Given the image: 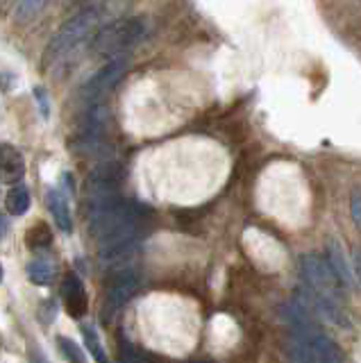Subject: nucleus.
I'll return each instance as SVG.
<instances>
[{
  "instance_id": "nucleus-24",
  "label": "nucleus",
  "mask_w": 361,
  "mask_h": 363,
  "mask_svg": "<svg viewBox=\"0 0 361 363\" xmlns=\"http://www.w3.org/2000/svg\"><path fill=\"white\" fill-rule=\"evenodd\" d=\"M191 363H211V361H207V359H198V361H191Z\"/></svg>"
},
{
  "instance_id": "nucleus-4",
  "label": "nucleus",
  "mask_w": 361,
  "mask_h": 363,
  "mask_svg": "<svg viewBox=\"0 0 361 363\" xmlns=\"http://www.w3.org/2000/svg\"><path fill=\"white\" fill-rule=\"evenodd\" d=\"M128 68V55L123 57H114V60H107V64L100 68L96 75H91V79L82 86L80 96L87 105H94V102L103 100L111 89L118 84V79L123 77Z\"/></svg>"
},
{
  "instance_id": "nucleus-18",
  "label": "nucleus",
  "mask_w": 361,
  "mask_h": 363,
  "mask_svg": "<svg viewBox=\"0 0 361 363\" xmlns=\"http://www.w3.org/2000/svg\"><path fill=\"white\" fill-rule=\"evenodd\" d=\"M352 220H355V225L359 227L361 225V198H359V191H355L352 193Z\"/></svg>"
},
{
  "instance_id": "nucleus-21",
  "label": "nucleus",
  "mask_w": 361,
  "mask_h": 363,
  "mask_svg": "<svg viewBox=\"0 0 361 363\" xmlns=\"http://www.w3.org/2000/svg\"><path fill=\"white\" fill-rule=\"evenodd\" d=\"M37 100L41 102V111H43V116H48V105H46V94H43L41 89H37Z\"/></svg>"
},
{
  "instance_id": "nucleus-11",
  "label": "nucleus",
  "mask_w": 361,
  "mask_h": 363,
  "mask_svg": "<svg viewBox=\"0 0 361 363\" xmlns=\"http://www.w3.org/2000/svg\"><path fill=\"white\" fill-rule=\"evenodd\" d=\"M28 277L37 286H50L55 279V268L50 259H32L28 264Z\"/></svg>"
},
{
  "instance_id": "nucleus-1",
  "label": "nucleus",
  "mask_w": 361,
  "mask_h": 363,
  "mask_svg": "<svg viewBox=\"0 0 361 363\" xmlns=\"http://www.w3.org/2000/svg\"><path fill=\"white\" fill-rule=\"evenodd\" d=\"M100 18H103V9L98 5H87L80 11H75V14L60 28V32L50 39L46 50H43V60H41L43 71H48L50 66H57L60 62H64L66 57L80 48L82 41L100 23Z\"/></svg>"
},
{
  "instance_id": "nucleus-13",
  "label": "nucleus",
  "mask_w": 361,
  "mask_h": 363,
  "mask_svg": "<svg viewBox=\"0 0 361 363\" xmlns=\"http://www.w3.org/2000/svg\"><path fill=\"white\" fill-rule=\"evenodd\" d=\"M5 207L12 216H23L30 209V191L26 186L9 189L7 198H5Z\"/></svg>"
},
{
  "instance_id": "nucleus-15",
  "label": "nucleus",
  "mask_w": 361,
  "mask_h": 363,
  "mask_svg": "<svg viewBox=\"0 0 361 363\" xmlns=\"http://www.w3.org/2000/svg\"><path fill=\"white\" fill-rule=\"evenodd\" d=\"M46 3H48V0H18L16 11H14L16 23H28V21H32L43 7H46Z\"/></svg>"
},
{
  "instance_id": "nucleus-17",
  "label": "nucleus",
  "mask_w": 361,
  "mask_h": 363,
  "mask_svg": "<svg viewBox=\"0 0 361 363\" xmlns=\"http://www.w3.org/2000/svg\"><path fill=\"white\" fill-rule=\"evenodd\" d=\"M141 352L134 347L126 336H118V363H139Z\"/></svg>"
},
{
  "instance_id": "nucleus-23",
  "label": "nucleus",
  "mask_w": 361,
  "mask_h": 363,
  "mask_svg": "<svg viewBox=\"0 0 361 363\" xmlns=\"http://www.w3.org/2000/svg\"><path fill=\"white\" fill-rule=\"evenodd\" d=\"M89 0H66V5L69 7H75V5H87Z\"/></svg>"
},
{
  "instance_id": "nucleus-19",
  "label": "nucleus",
  "mask_w": 361,
  "mask_h": 363,
  "mask_svg": "<svg viewBox=\"0 0 361 363\" xmlns=\"http://www.w3.org/2000/svg\"><path fill=\"white\" fill-rule=\"evenodd\" d=\"M28 357H30V363H50L48 357L43 354V350H39V347H30Z\"/></svg>"
},
{
  "instance_id": "nucleus-3",
  "label": "nucleus",
  "mask_w": 361,
  "mask_h": 363,
  "mask_svg": "<svg viewBox=\"0 0 361 363\" xmlns=\"http://www.w3.org/2000/svg\"><path fill=\"white\" fill-rule=\"evenodd\" d=\"M300 264H302V277L311 286V295L341 302V298H338V279L334 277V272L327 266L325 259L309 252V255H302Z\"/></svg>"
},
{
  "instance_id": "nucleus-22",
  "label": "nucleus",
  "mask_w": 361,
  "mask_h": 363,
  "mask_svg": "<svg viewBox=\"0 0 361 363\" xmlns=\"http://www.w3.org/2000/svg\"><path fill=\"white\" fill-rule=\"evenodd\" d=\"M5 232H7V220L3 218V216H0V238L5 236Z\"/></svg>"
},
{
  "instance_id": "nucleus-9",
  "label": "nucleus",
  "mask_w": 361,
  "mask_h": 363,
  "mask_svg": "<svg viewBox=\"0 0 361 363\" xmlns=\"http://www.w3.org/2000/svg\"><path fill=\"white\" fill-rule=\"evenodd\" d=\"M327 266L332 268L338 284H343V286H357L352 268H350L343 247H341V243L336 241V238H330V243H327Z\"/></svg>"
},
{
  "instance_id": "nucleus-7",
  "label": "nucleus",
  "mask_w": 361,
  "mask_h": 363,
  "mask_svg": "<svg viewBox=\"0 0 361 363\" xmlns=\"http://www.w3.org/2000/svg\"><path fill=\"white\" fill-rule=\"evenodd\" d=\"M62 300L66 306V313L71 318H75V320L84 318V313L89 309V298H87L82 279L77 277L75 272H66L62 279Z\"/></svg>"
},
{
  "instance_id": "nucleus-6",
  "label": "nucleus",
  "mask_w": 361,
  "mask_h": 363,
  "mask_svg": "<svg viewBox=\"0 0 361 363\" xmlns=\"http://www.w3.org/2000/svg\"><path fill=\"white\" fill-rule=\"evenodd\" d=\"M126 177V170L118 162H105L96 166L87 177V193L91 196H109V193H118V184Z\"/></svg>"
},
{
  "instance_id": "nucleus-12",
  "label": "nucleus",
  "mask_w": 361,
  "mask_h": 363,
  "mask_svg": "<svg viewBox=\"0 0 361 363\" xmlns=\"http://www.w3.org/2000/svg\"><path fill=\"white\" fill-rule=\"evenodd\" d=\"M52 243V230L48 227V223H35L30 227V230L26 232V245L30 250H41V247H48Z\"/></svg>"
},
{
  "instance_id": "nucleus-20",
  "label": "nucleus",
  "mask_w": 361,
  "mask_h": 363,
  "mask_svg": "<svg viewBox=\"0 0 361 363\" xmlns=\"http://www.w3.org/2000/svg\"><path fill=\"white\" fill-rule=\"evenodd\" d=\"M139 363H162V359L157 357V354H145V352H141V357H139Z\"/></svg>"
},
{
  "instance_id": "nucleus-5",
  "label": "nucleus",
  "mask_w": 361,
  "mask_h": 363,
  "mask_svg": "<svg viewBox=\"0 0 361 363\" xmlns=\"http://www.w3.org/2000/svg\"><path fill=\"white\" fill-rule=\"evenodd\" d=\"M139 289V275L137 270L126 266L121 270H114V275L109 277L107 286H105V309L107 311H118L121 306H126L130 298Z\"/></svg>"
},
{
  "instance_id": "nucleus-10",
  "label": "nucleus",
  "mask_w": 361,
  "mask_h": 363,
  "mask_svg": "<svg viewBox=\"0 0 361 363\" xmlns=\"http://www.w3.org/2000/svg\"><path fill=\"white\" fill-rule=\"evenodd\" d=\"M46 204H48V211L52 213L55 223H57V230H62L64 234H71L73 232V218H71V207H69V200L60 191V189H50L48 196H46Z\"/></svg>"
},
{
  "instance_id": "nucleus-8",
  "label": "nucleus",
  "mask_w": 361,
  "mask_h": 363,
  "mask_svg": "<svg viewBox=\"0 0 361 363\" xmlns=\"http://www.w3.org/2000/svg\"><path fill=\"white\" fill-rule=\"evenodd\" d=\"M26 175V159L14 145L0 143V179L5 184H16Z\"/></svg>"
},
{
  "instance_id": "nucleus-25",
  "label": "nucleus",
  "mask_w": 361,
  "mask_h": 363,
  "mask_svg": "<svg viewBox=\"0 0 361 363\" xmlns=\"http://www.w3.org/2000/svg\"><path fill=\"white\" fill-rule=\"evenodd\" d=\"M0 281H3V266H0Z\"/></svg>"
},
{
  "instance_id": "nucleus-2",
  "label": "nucleus",
  "mask_w": 361,
  "mask_h": 363,
  "mask_svg": "<svg viewBox=\"0 0 361 363\" xmlns=\"http://www.w3.org/2000/svg\"><path fill=\"white\" fill-rule=\"evenodd\" d=\"M148 32V21L143 16H123L114 18L107 26L98 30L91 41V52L103 60H114V57L128 55L132 48L143 41Z\"/></svg>"
},
{
  "instance_id": "nucleus-14",
  "label": "nucleus",
  "mask_w": 361,
  "mask_h": 363,
  "mask_svg": "<svg viewBox=\"0 0 361 363\" xmlns=\"http://www.w3.org/2000/svg\"><path fill=\"white\" fill-rule=\"evenodd\" d=\"M80 329H82L84 343H87L89 352L94 354V359H96L98 363H109V361H107V352H105L103 343H100V336H98V332H96V327H94V325H82Z\"/></svg>"
},
{
  "instance_id": "nucleus-16",
  "label": "nucleus",
  "mask_w": 361,
  "mask_h": 363,
  "mask_svg": "<svg viewBox=\"0 0 361 363\" xmlns=\"http://www.w3.org/2000/svg\"><path fill=\"white\" fill-rule=\"evenodd\" d=\"M57 345H60L62 354L66 357V361H69V363H87L82 347L77 345L75 340H71L69 336H57Z\"/></svg>"
}]
</instances>
